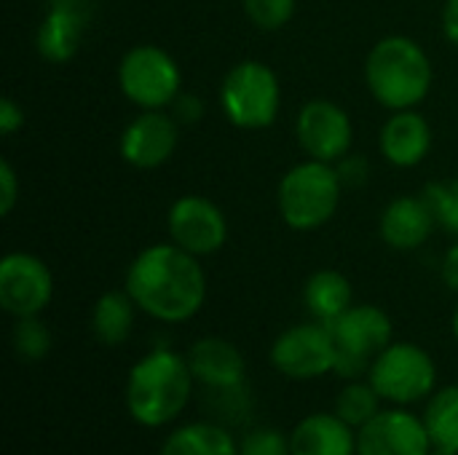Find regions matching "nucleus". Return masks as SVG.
I'll use <instances>...</instances> for the list:
<instances>
[{"label": "nucleus", "instance_id": "obj_33", "mask_svg": "<svg viewBox=\"0 0 458 455\" xmlns=\"http://www.w3.org/2000/svg\"><path fill=\"white\" fill-rule=\"evenodd\" d=\"M443 32L451 43L458 46V0H448L443 8Z\"/></svg>", "mask_w": 458, "mask_h": 455}, {"label": "nucleus", "instance_id": "obj_11", "mask_svg": "<svg viewBox=\"0 0 458 455\" xmlns=\"http://www.w3.org/2000/svg\"><path fill=\"white\" fill-rule=\"evenodd\" d=\"M432 448L424 418L397 405L357 429V455H429Z\"/></svg>", "mask_w": 458, "mask_h": 455}, {"label": "nucleus", "instance_id": "obj_5", "mask_svg": "<svg viewBox=\"0 0 458 455\" xmlns=\"http://www.w3.org/2000/svg\"><path fill=\"white\" fill-rule=\"evenodd\" d=\"M279 99L282 91L276 72L255 59L231 67L220 86V105L225 118L247 131L271 126L279 113Z\"/></svg>", "mask_w": 458, "mask_h": 455}, {"label": "nucleus", "instance_id": "obj_4", "mask_svg": "<svg viewBox=\"0 0 458 455\" xmlns=\"http://www.w3.org/2000/svg\"><path fill=\"white\" fill-rule=\"evenodd\" d=\"M341 177L325 161L309 158L293 166L279 182V215L295 231L325 225L341 204Z\"/></svg>", "mask_w": 458, "mask_h": 455}, {"label": "nucleus", "instance_id": "obj_25", "mask_svg": "<svg viewBox=\"0 0 458 455\" xmlns=\"http://www.w3.org/2000/svg\"><path fill=\"white\" fill-rule=\"evenodd\" d=\"M11 343H13V351L19 359L40 362L51 351V333L38 316H24V319H16Z\"/></svg>", "mask_w": 458, "mask_h": 455}, {"label": "nucleus", "instance_id": "obj_7", "mask_svg": "<svg viewBox=\"0 0 458 455\" xmlns=\"http://www.w3.org/2000/svg\"><path fill=\"white\" fill-rule=\"evenodd\" d=\"M335 346L338 362L335 373L344 378H357L370 370V362L392 343V319L378 306H352L333 324H327Z\"/></svg>", "mask_w": 458, "mask_h": 455}, {"label": "nucleus", "instance_id": "obj_12", "mask_svg": "<svg viewBox=\"0 0 458 455\" xmlns=\"http://www.w3.org/2000/svg\"><path fill=\"white\" fill-rule=\"evenodd\" d=\"M169 236L180 249L204 257L217 252L228 239V223L220 206L204 196H182L169 209Z\"/></svg>", "mask_w": 458, "mask_h": 455}, {"label": "nucleus", "instance_id": "obj_8", "mask_svg": "<svg viewBox=\"0 0 458 455\" xmlns=\"http://www.w3.org/2000/svg\"><path fill=\"white\" fill-rule=\"evenodd\" d=\"M118 83L129 102L142 110H164L180 97V67L158 46H134L123 54Z\"/></svg>", "mask_w": 458, "mask_h": 455}, {"label": "nucleus", "instance_id": "obj_27", "mask_svg": "<svg viewBox=\"0 0 458 455\" xmlns=\"http://www.w3.org/2000/svg\"><path fill=\"white\" fill-rule=\"evenodd\" d=\"M244 11L250 21L260 29H282L293 13H295V0H244Z\"/></svg>", "mask_w": 458, "mask_h": 455}, {"label": "nucleus", "instance_id": "obj_29", "mask_svg": "<svg viewBox=\"0 0 458 455\" xmlns=\"http://www.w3.org/2000/svg\"><path fill=\"white\" fill-rule=\"evenodd\" d=\"M16 198H19L16 172L8 161H0V215H11Z\"/></svg>", "mask_w": 458, "mask_h": 455}, {"label": "nucleus", "instance_id": "obj_22", "mask_svg": "<svg viewBox=\"0 0 458 455\" xmlns=\"http://www.w3.org/2000/svg\"><path fill=\"white\" fill-rule=\"evenodd\" d=\"M134 308L129 292H105L91 311V330L102 346H121L134 327Z\"/></svg>", "mask_w": 458, "mask_h": 455}, {"label": "nucleus", "instance_id": "obj_6", "mask_svg": "<svg viewBox=\"0 0 458 455\" xmlns=\"http://www.w3.org/2000/svg\"><path fill=\"white\" fill-rule=\"evenodd\" d=\"M368 381L384 402L408 408L432 397L437 386V367L429 351L416 343H389L368 370Z\"/></svg>", "mask_w": 458, "mask_h": 455}, {"label": "nucleus", "instance_id": "obj_15", "mask_svg": "<svg viewBox=\"0 0 458 455\" xmlns=\"http://www.w3.org/2000/svg\"><path fill=\"white\" fill-rule=\"evenodd\" d=\"M91 0H48V11L35 32L38 54L48 62L72 59L91 21Z\"/></svg>", "mask_w": 458, "mask_h": 455}, {"label": "nucleus", "instance_id": "obj_1", "mask_svg": "<svg viewBox=\"0 0 458 455\" xmlns=\"http://www.w3.org/2000/svg\"><path fill=\"white\" fill-rule=\"evenodd\" d=\"M126 292L148 316L180 324L201 311L207 300V276L196 255L177 244H153L129 265Z\"/></svg>", "mask_w": 458, "mask_h": 455}, {"label": "nucleus", "instance_id": "obj_26", "mask_svg": "<svg viewBox=\"0 0 458 455\" xmlns=\"http://www.w3.org/2000/svg\"><path fill=\"white\" fill-rule=\"evenodd\" d=\"M424 201L429 204L437 225L458 236V180L432 182L424 188Z\"/></svg>", "mask_w": 458, "mask_h": 455}, {"label": "nucleus", "instance_id": "obj_17", "mask_svg": "<svg viewBox=\"0 0 458 455\" xmlns=\"http://www.w3.org/2000/svg\"><path fill=\"white\" fill-rule=\"evenodd\" d=\"M293 455H357V432L335 410L311 413L290 432Z\"/></svg>", "mask_w": 458, "mask_h": 455}, {"label": "nucleus", "instance_id": "obj_32", "mask_svg": "<svg viewBox=\"0 0 458 455\" xmlns=\"http://www.w3.org/2000/svg\"><path fill=\"white\" fill-rule=\"evenodd\" d=\"M177 110H174V118H180V121H199L201 115H204V105H201V99H196V97H177L174 102H172Z\"/></svg>", "mask_w": 458, "mask_h": 455}, {"label": "nucleus", "instance_id": "obj_18", "mask_svg": "<svg viewBox=\"0 0 458 455\" xmlns=\"http://www.w3.org/2000/svg\"><path fill=\"white\" fill-rule=\"evenodd\" d=\"M437 225L424 196H400L381 215V239L394 249H419Z\"/></svg>", "mask_w": 458, "mask_h": 455}, {"label": "nucleus", "instance_id": "obj_28", "mask_svg": "<svg viewBox=\"0 0 458 455\" xmlns=\"http://www.w3.org/2000/svg\"><path fill=\"white\" fill-rule=\"evenodd\" d=\"M239 455H293L290 437L279 429H252L239 440Z\"/></svg>", "mask_w": 458, "mask_h": 455}, {"label": "nucleus", "instance_id": "obj_21", "mask_svg": "<svg viewBox=\"0 0 458 455\" xmlns=\"http://www.w3.org/2000/svg\"><path fill=\"white\" fill-rule=\"evenodd\" d=\"M303 300H306L309 314L317 322L333 324L346 308H352V284L344 274L325 268V271H317L314 276H309Z\"/></svg>", "mask_w": 458, "mask_h": 455}, {"label": "nucleus", "instance_id": "obj_10", "mask_svg": "<svg viewBox=\"0 0 458 455\" xmlns=\"http://www.w3.org/2000/svg\"><path fill=\"white\" fill-rule=\"evenodd\" d=\"M54 295L48 265L30 252H11L0 263V306L13 319L38 316Z\"/></svg>", "mask_w": 458, "mask_h": 455}, {"label": "nucleus", "instance_id": "obj_34", "mask_svg": "<svg viewBox=\"0 0 458 455\" xmlns=\"http://www.w3.org/2000/svg\"><path fill=\"white\" fill-rule=\"evenodd\" d=\"M443 282L458 292V244H454L443 260Z\"/></svg>", "mask_w": 458, "mask_h": 455}, {"label": "nucleus", "instance_id": "obj_3", "mask_svg": "<svg viewBox=\"0 0 458 455\" xmlns=\"http://www.w3.org/2000/svg\"><path fill=\"white\" fill-rule=\"evenodd\" d=\"M365 80L370 94L389 110H411L432 88V62L427 51L405 38L389 35L373 46L365 62Z\"/></svg>", "mask_w": 458, "mask_h": 455}, {"label": "nucleus", "instance_id": "obj_13", "mask_svg": "<svg viewBox=\"0 0 458 455\" xmlns=\"http://www.w3.org/2000/svg\"><path fill=\"white\" fill-rule=\"evenodd\" d=\"M295 134L309 158L333 164L341 161L352 147V118L335 102L314 99L301 110Z\"/></svg>", "mask_w": 458, "mask_h": 455}, {"label": "nucleus", "instance_id": "obj_36", "mask_svg": "<svg viewBox=\"0 0 458 455\" xmlns=\"http://www.w3.org/2000/svg\"><path fill=\"white\" fill-rule=\"evenodd\" d=\"M454 335H456V341H458V308H456V314H454Z\"/></svg>", "mask_w": 458, "mask_h": 455}, {"label": "nucleus", "instance_id": "obj_19", "mask_svg": "<svg viewBox=\"0 0 458 455\" xmlns=\"http://www.w3.org/2000/svg\"><path fill=\"white\" fill-rule=\"evenodd\" d=\"M432 147V129L416 110H397L381 129V153L394 166H416Z\"/></svg>", "mask_w": 458, "mask_h": 455}, {"label": "nucleus", "instance_id": "obj_30", "mask_svg": "<svg viewBox=\"0 0 458 455\" xmlns=\"http://www.w3.org/2000/svg\"><path fill=\"white\" fill-rule=\"evenodd\" d=\"M338 177L344 185H362L368 180V164L362 158L344 156V164L338 166Z\"/></svg>", "mask_w": 458, "mask_h": 455}, {"label": "nucleus", "instance_id": "obj_2", "mask_svg": "<svg viewBox=\"0 0 458 455\" xmlns=\"http://www.w3.org/2000/svg\"><path fill=\"white\" fill-rule=\"evenodd\" d=\"M188 357L172 349H153L126 378V410L145 429H161L180 418L193 394Z\"/></svg>", "mask_w": 458, "mask_h": 455}, {"label": "nucleus", "instance_id": "obj_35", "mask_svg": "<svg viewBox=\"0 0 458 455\" xmlns=\"http://www.w3.org/2000/svg\"><path fill=\"white\" fill-rule=\"evenodd\" d=\"M429 455H458L456 451H448V448H437V445H435V448H432V453Z\"/></svg>", "mask_w": 458, "mask_h": 455}, {"label": "nucleus", "instance_id": "obj_16", "mask_svg": "<svg viewBox=\"0 0 458 455\" xmlns=\"http://www.w3.org/2000/svg\"><path fill=\"white\" fill-rule=\"evenodd\" d=\"M185 357L193 370V378L209 389L233 392L244 383L247 362L231 341H223L215 335L201 338L191 346V351Z\"/></svg>", "mask_w": 458, "mask_h": 455}, {"label": "nucleus", "instance_id": "obj_20", "mask_svg": "<svg viewBox=\"0 0 458 455\" xmlns=\"http://www.w3.org/2000/svg\"><path fill=\"white\" fill-rule=\"evenodd\" d=\"M158 455H239V442L228 429L199 421L177 426L164 440Z\"/></svg>", "mask_w": 458, "mask_h": 455}, {"label": "nucleus", "instance_id": "obj_24", "mask_svg": "<svg viewBox=\"0 0 458 455\" xmlns=\"http://www.w3.org/2000/svg\"><path fill=\"white\" fill-rule=\"evenodd\" d=\"M381 394L373 389V383L352 381L341 389L335 397V413L354 429H362L378 410H381Z\"/></svg>", "mask_w": 458, "mask_h": 455}, {"label": "nucleus", "instance_id": "obj_9", "mask_svg": "<svg viewBox=\"0 0 458 455\" xmlns=\"http://www.w3.org/2000/svg\"><path fill=\"white\" fill-rule=\"evenodd\" d=\"M271 365L290 381H314L335 373L338 346L327 324H295L271 346Z\"/></svg>", "mask_w": 458, "mask_h": 455}, {"label": "nucleus", "instance_id": "obj_23", "mask_svg": "<svg viewBox=\"0 0 458 455\" xmlns=\"http://www.w3.org/2000/svg\"><path fill=\"white\" fill-rule=\"evenodd\" d=\"M424 424L432 437V445L458 453V383L445 386L429 397Z\"/></svg>", "mask_w": 458, "mask_h": 455}, {"label": "nucleus", "instance_id": "obj_31", "mask_svg": "<svg viewBox=\"0 0 458 455\" xmlns=\"http://www.w3.org/2000/svg\"><path fill=\"white\" fill-rule=\"evenodd\" d=\"M24 123V113L13 99H3L0 102V134H13L19 126Z\"/></svg>", "mask_w": 458, "mask_h": 455}, {"label": "nucleus", "instance_id": "obj_14", "mask_svg": "<svg viewBox=\"0 0 458 455\" xmlns=\"http://www.w3.org/2000/svg\"><path fill=\"white\" fill-rule=\"evenodd\" d=\"M177 147V118L161 110L140 113L121 134V158L134 169H156Z\"/></svg>", "mask_w": 458, "mask_h": 455}]
</instances>
